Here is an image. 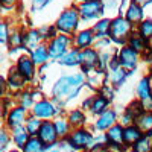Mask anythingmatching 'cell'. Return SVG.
<instances>
[{"instance_id":"obj_1","label":"cell","mask_w":152,"mask_h":152,"mask_svg":"<svg viewBox=\"0 0 152 152\" xmlns=\"http://www.w3.org/2000/svg\"><path fill=\"white\" fill-rule=\"evenodd\" d=\"M84 82H85V78L81 73L70 75V76H62V78H59L56 81V84L53 85L55 99L59 100V102H62V104H66L67 100L78 96Z\"/></svg>"},{"instance_id":"obj_2","label":"cell","mask_w":152,"mask_h":152,"mask_svg":"<svg viewBox=\"0 0 152 152\" xmlns=\"http://www.w3.org/2000/svg\"><path fill=\"white\" fill-rule=\"evenodd\" d=\"M69 143L72 145L73 149H87V151L90 149L91 151L94 146V137L90 131L79 128L69 135Z\"/></svg>"},{"instance_id":"obj_3","label":"cell","mask_w":152,"mask_h":152,"mask_svg":"<svg viewBox=\"0 0 152 152\" xmlns=\"http://www.w3.org/2000/svg\"><path fill=\"white\" fill-rule=\"evenodd\" d=\"M78 21H79V11H76L75 8H70V9H66L59 15V18L56 21V26L62 32L72 34L78 28Z\"/></svg>"},{"instance_id":"obj_4","label":"cell","mask_w":152,"mask_h":152,"mask_svg":"<svg viewBox=\"0 0 152 152\" xmlns=\"http://www.w3.org/2000/svg\"><path fill=\"white\" fill-rule=\"evenodd\" d=\"M131 32V23L126 20V18H122V17H117L114 18L110 24V34H111V38L117 43H122L128 38Z\"/></svg>"},{"instance_id":"obj_5","label":"cell","mask_w":152,"mask_h":152,"mask_svg":"<svg viewBox=\"0 0 152 152\" xmlns=\"http://www.w3.org/2000/svg\"><path fill=\"white\" fill-rule=\"evenodd\" d=\"M117 61L122 69H125L126 72L128 70H132L135 69L137 62H138V52H135V50L132 47H123L120 49L119 52V56H117Z\"/></svg>"},{"instance_id":"obj_6","label":"cell","mask_w":152,"mask_h":152,"mask_svg":"<svg viewBox=\"0 0 152 152\" xmlns=\"http://www.w3.org/2000/svg\"><path fill=\"white\" fill-rule=\"evenodd\" d=\"M38 138L43 142V145H44L46 148L56 143L58 134H56V129H55L53 122L46 120V122L41 123V128H40V131H38Z\"/></svg>"},{"instance_id":"obj_7","label":"cell","mask_w":152,"mask_h":152,"mask_svg":"<svg viewBox=\"0 0 152 152\" xmlns=\"http://www.w3.org/2000/svg\"><path fill=\"white\" fill-rule=\"evenodd\" d=\"M102 12H104L102 0H88V2H84L79 6V15H82L87 20L96 18L97 15L102 14Z\"/></svg>"},{"instance_id":"obj_8","label":"cell","mask_w":152,"mask_h":152,"mask_svg":"<svg viewBox=\"0 0 152 152\" xmlns=\"http://www.w3.org/2000/svg\"><path fill=\"white\" fill-rule=\"evenodd\" d=\"M69 43H70V40H69V37H66V35H58V37H55L53 40H52V43L49 44V56H52V58H61L62 55L66 53V50H67V47H69Z\"/></svg>"},{"instance_id":"obj_9","label":"cell","mask_w":152,"mask_h":152,"mask_svg":"<svg viewBox=\"0 0 152 152\" xmlns=\"http://www.w3.org/2000/svg\"><path fill=\"white\" fill-rule=\"evenodd\" d=\"M79 64L82 66L84 72H90L99 66V55L93 49H84L79 52Z\"/></svg>"},{"instance_id":"obj_10","label":"cell","mask_w":152,"mask_h":152,"mask_svg":"<svg viewBox=\"0 0 152 152\" xmlns=\"http://www.w3.org/2000/svg\"><path fill=\"white\" fill-rule=\"evenodd\" d=\"M56 113L58 110L49 100H40L34 105V116L38 119H52L53 116H56Z\"/></svg>"},{"instance_id":"obj_11","label":"cell","mask_w":152,"mask_h":152,"mask_svg":"<svg viewBox=\"0 0 152 152\" xmlns=\"http://www.w3.org/2000/svg\"><path fill=\"white\" fill-rule=\"evenodd\" d=\"M117 116H116V111L114 110H107L105 113H102L99 116V119L94 123V128L97 131H108L111 126L116 125Z\"/></svg>"},{"instance_id":"obj_12","label":"cell","mask_w":152,"mask_h":152,"mask_svg":"<svg viewBox=\"0 0 152 152\" xmlns=\"http://www.w3.org/2000/svg\"><path fill=\"white\" fill-rule=\"evenodd\" d=\"M123 126L120 123H116L114 126L108 129V132H105L107 142L108 145H116V146H123Z\"/></svg>"},{"instance_id":"obj_13","label":"cell","mask_w":152,"mask_h":152,"mask_svg":"<svg viewBox=\"0 0 152 152\" xmlns=\"http://www.w3.org/2000/svg\"><path fill=\"white\" fill-rule=\"evenodd\" d=\"M143 132L137 128L135 125H131V126H126L123 129V143L126 146H134V143H137L138 140L142 138Z\"/></svg>"},{"instance_id":"obj_14","label":"cell","mask_w":152,"mask_h":152,"mask_svg":"<svg viewBox=\"0 0 152 152\" xmlns=\"http://www.w3.org/2000/svg\"><path fill=\"white\" fill-rule=\"evenodd\" d=\"M134 125L143 134H151L152 132V111H145L140 117L135 119Z\"/></svg>"},{"instance_id":"obj_15","label":"cell","mask_w":152,"mask_h":152,"mask_svg":"<svg viewBox=\"0 0 152 152\" xmlns=\"http://www.w3.org/2000/svg\"><path fill=\"white\" fill-rule=\"evenodd\" d=\"M34 67H35V64H34V61H32L31 58L21 56V58L18 59L17 70H18L26 79H31L32 76H34Z\"/></svg>"},{"instance_id":"obj_16","label":"cell","mask_w":152,"mask_h":152,"mask_svg":"<svg viewBox=\"0 0 152 152\" xmlns=\"http://www.w3.org/2000/svg\"><path fill=\"white\" fill-rule=\"evenodd\" d=\"M26 120V108L18 107L15 110H12L9 117H8V123L12 128H17V126H21V123Z\"/></svg>"},{"instance_id":"obj_17","label":"cell","mask_w":152,"mask_h":152,"mask_svg":"<svg viewBox=\"0 0 152 152\" xmlns=\"http://www.w3.org/2000/svg\"><path fill=\"white\" fill-rule=\"evenodd\" d=\"M137 96L140 100H148L152 99V90H151V84H149V78H142L137 84Z\"/></svg>"},{"instance_id":"obj_18","label":"cell","mask_w":152,"mask_h":152,"mask_svg":"<svg viewBox=\"0 0 152 152\" xmlns=\"http://www.w3.org/2000/svg\"><path fill=\"white\" fill-rule=\"evenodd\" d=\"M142 18H143V9L140 8V5L131 3L126 9V20L129 23H138L142 21Z\"/></svg>"},{"instance_id":"obj_19","label":"cell","mask_w":152,"mask_h":152,"mask_svg":"<svg viewBox=\"0 0 152 152\" xmlns=\"http://www.w3.org/2000/svg\"><path fill=\"white\" fill-rule=\"evenodd\" d=\"M67 120H69L70 126H75V128L79 129V128H82V126L85 125L87 117H85V114H84L82 110H73V111H70Z\"/></svg>"},{"instance_id":"obj_20","label":"cell","mask_w":152,"mask_h":152,"mask_svg":"<svg viewBox=\"0 0 152 152\" xmlns=\"http://www.w3.org/2000/svg\"><path fill=\"white\" fill-rule=\"evenodd\" d=\"M134 152H152V135L151 134H143L142 138L132 146Z\"/></svg>"},{"instance_id":"obj_21","label":"cell","mask_w":152,"mask_h":152,"mask_svg":"<svg viewBox=\"0 0 152 152\" xmlns=\"http://www.w3.org/2000/svg\"><path fill=\"white\" fill-rule=\"evenodd\" d=\"M111 75H110V81L114 87H120L125 81H126V76H128V72L122 67H117V69H113L110 70Z\"/></svg>"},{"instance_id":"obj_22","label":"cell","mask_w":152,"mask_h":152,"mask_svg":"<svg viewBox=\"0 0 152 152\" xmlns=\"http://www.w3.org/2000/svg\"><path fill=\"white\" fill-rule=\"evenodd\" d=\"M12 137H14L15 145L20 146V148H24V145L29 142V132L26 131V128H23V126H17V128H14V134H12Z\"/></svg>"},{"instance_id":"obj_23","label":"cell","mask_w":152,"mask_h":152,"mask_svg":"<svg viewBox=\"0 0 152 152\" xmlns=\"http://www.w3.org/2000/svg\"><path fill=\"white\" fill-rule=\"evenodd\" d=\"M61 64H64V66H78L79 64V50L78 49H75V50H70V52L64 53L61 56L59 59Z\"/></svg>"},{"instance_id":"obj_24","label":"cell","mask_w":152,"mask_h":152,"mask_svg":"<svg viewBox=\"0 0 152 152\" xmlns=\"http://www.w3.org/2000/svg\"><path fill=\"white\" fill-rule=\"evenodd\" d=\"M107 107H108V100L105 99V97H102V96H94V99H93V104H91V113L93 114H102V113H105L107 111Z\"/></svg>"},{"instance_id":"obj_25","label":"cell","mask_w":152,"mask_h":152,"mask_svg":"<svg viewBox=\"0 0 152 152\" xmlns=\"http://www.w3.org/2000/svg\"><path fill=\"white\" fill-rule=\"evenodd\" d=\"M49 58V50L44 46H38L32 52V61L34 64H44Z\"/></svg>"},{"instance_id":"obj_26","label":"cell","mask_w":152,"mask_h":152,"mask_svg":"<svg viewBox=\"0 0 152 152\" xmlns=\"http://www.w3.org/2000/svg\"><path fill=\"white\" fill-rule=\"evenodd\" d=\"M93 43V32L91 31H82L79 35H76V46L81 49H87Z\"/></svg>"},{"instance_id":"obj_27","label":"cell","mask_w":152,"mask_h":152,"mask_svg":"<svg viewBox=\"0 0 152 152\" xmlns=\"http://www.w3.org/2000/svg\"><path fill=\"white\" fill-rule=\"evenodd\" d=\"M53 125H55V129H56L58 137L64 138V137H67V135H69V131H70V123H69V120H67V119L59 117V119H56V120L53 122Z\"/></svg>"},{"instance_id":"obj_28","label":"cell","mask_w":152,"mask_h":152,"mask_svg":"<svg viewBox=\"0 0 152 152\" xmlns=\"http://www.w3.org/2000/svg\"><path fill=\"white\" fill-rule=\"evenodd\" d=\"M24 152H44L46 146L43 145V142L37 137H31L29 142L24 145Z\"/></svg>"},{"instance_id":"obj_29","label":"cell","mask_w":152,"mask_h":152,"mask_svg":"<svg viewBox=\"0 0 152 152\" xmlns=\"http://www.w3.org/2000/svg\"><path fill=\"white\" fill-rule=\"evenodd\" d=\"M128 116H131L132 119H134V122H135V119H138L142 116V114L145 113V110H143V105H142V102H138V100H135V102H131L129 104V107L126 108V111H125Z\"/></svg>"},{"instance_id":"obj_30","label":"cell","mask_w":152,"mask_h":152,"mask_svg":"<svg viewBox=\"0 0 152 152\" xmlns=\"http://www.w3.org/2000/svg\"><path fill=\"white\" fill-rule=\"evenodd\" d=\"M24 81H26V78L15 69V70H11V73H9V85L12 87V88H18V87H21L23 84H24Z\"/></svg>"},{"instance_id":"obj_31","label":"cell","mask_w":152,"mask_h":152,"mask_svg":"<svg viewBox=\"0 0 152 152\" xmlns=\"http://www.w3.org/2000/svg\"><path fill=\"white\" fill-rule=\"evenodd\" d=\"M41 120H38V117H31V119H28L26 120V131L29 132V135H37L38 134V131H40V128H41Z\"/></svg>"},{"instance_id":"obj_32","label":"cell","mask_w":152,"mask_h":152,"mask_svg":"<svg viewBox=\"0 0 152 152\" xmlns=\"http://www.w3.org/2000/svg\"><path fill=\"white\" fill-rule=\"evenodd\" d=\"M38 40H40V34L34 31V32H29L28 35H24L23 44H24V47H26V49H34V47H37Z\"/></svg>"},{"instance_id":"obj_33","label":"cell","mask_w":152,"mask_h":152,"mask_svg":"<svg viewBox=\"0 0 152 152\" xmlns=\"http://www.w3.org/2000/svg\"><path fill=\"white\" fill-rule=\"evenodd\" d=\"M129 47H132L135 52H143L146 47V41L142 37H131L129 38Z\"/></svg>"},{"instance_id":"obj_34","label":"cell","mask_w":152,"mask_h":152,"mask_svg":"<svg viewBox=\"0 0 152 152\" xmlns=\"http://www.w3.org/2000/svg\"><path fill=\"white\" fill-rule=\"evenodd\" d=\"M140 37L149 40L152 37V20H145L140 23Z\"/></svg>"},{"instance_id":"obj_35","label":"cell","mask_w":152,"mask_h":152,"mask_svg":"<svg viewBox=\"0 0 152 152\" xmlns=\"http://www.w3.org/2000/svg\"><path fill=\"white\" fill-rule=\"evenodd\" d=\"M110 24H111V21L110 20H102V21H99L97 24H96V32L99 34V37H105L107 35V32H110Z\"/></svg>"},{"instance_id":"obj_36","label":"cell","mask_w":152,"mask_h":152,"mask_svg":"<svg viewBox=\"0 0 152 152\" xmlns=\"http://www.w3.org/2000/svg\"><path fill=\"white\" fill-rule=\"evenodd\" d=\"M99 94L102 96V97H105V99L108 100V102H111V100L114 99V90H113V87H110L108 84L102 85V88H100Z\"/></svg>"},{"instance_id":"obj_37","label":"cell","mask_w":152,"mask_h":152,"mask_svg":"<svg viewBox=\"0 0 152 152\" xmlns=\"http://www.w3.org/2000/svg\"><path fill=\"white\" fill-rule=\"evenodd\" d=\"M31 104H32V96L29 93L23 94L21 96V107L23 108H28V107H31Z\"/></svg>"},{"instance_id":"obj_38","label":"cell","mask_w":152,"mask_h":152,"mask_svg":"<svg viewBox=\"0 0 152 152\" xmlns=\"http://www.w3.org/2000/svg\"><path fill=\"white\" fill-rule=\"evenodd\" d=\"M8 40V28L5 23H0V41Z\"/></svg>"},{"instance_id":"obj_39","label":"cell","mask_w":152,"mask_h":152,"mask_svg":"<svg viewBox=\"0 0 152 152\" xmlns=\"http://www.w3.org/2000/svg\"><path fill=\"white\" fill-rule=\"evenodd\" d=\"M49 2H50V0H34V9H41Z\"/></svg>"},{"instance_id":"obj_40","label":"cell","mask_w":152,"mask_h":152,"mask_svg":"<svg viewBox=\"0 0 152 152\" xmlns=\"http://www.w3.org/2000/svg\"><path fill=\"white\" fill-rule=\"evenodd\" d=\"M8 143V135L3 132V131H0V149H3Z\"/></svg>"},{"instance_id":"obj_41","label":"cell","mask_w":152,"mask_h":152,"mask_svg":"<svg viewBox=\"0 0 152 152\" xmlns=\"http://www.w3.org/2000/svg\"><path fill=\"white\" fill-rule=\"evenodd\" d=\"M120 0H102V3L107 5V6H116Z\"/></svg>"},{"instance_id":"obj_42","label":"cell","mask_w":152,"mask_h":152,"mask_svg":"<svg viewBox=\"0 0 152 152\" xmlns=\"http://www.w3.org/2000/svg\"><path fill=\"white\" fill-rule=\"evenodd\" d=\"M5 88H6V82H5V79L2 78V76H0V94H3Z\"/></svg>"},{"instance_id":"obj_43","label":"cell","mask_w":152,"mask_h":152,"mask_svg":"<svg viewBox=\"0 0 152 152\" xmlns=\"http://www.w3.org/2000/svg\"><path fill=\"white\" fill-rule=\"evenodd\" d=\"M149 2H152V0H134V3L137 5H148Z\"/></svg>"},{"instance_id":"obj_44","label":"cell","mask_w":152,"mask_h":152,"mask_svg":"<svg viewBox=\"0 0 152 152\" xmlns=\"http://www.w3.org/2000/svg\"><path fill=\"white\" fill-rule=\"evenodd\" d=\"M148 46H149V49L152 50V37H151L149 40H148Z\"/></svg>"},{"instance_id":"obj_45","label":"cell","mask_w":152,"mask_h":152,"mask_svg":"<svg viewBox=\"0 0 152 152\" xmlns=\"http://www.w3.org/2000/svg\"><path fill=\"white\" fill-rule=\"evenodd\" d=\"M0 2H3V3H12L14 0H0Z\"/></svg>"},{"instance_id":"obj_46","label":"cell","mask_w":152,"mask_h":152,"mask_svg":"<svg viewBox=\"0 0 152 152\" xmlns=\"http://www.w3.org/2000/svg\"><path fill=\"white\" fill-rule=\"evenodd\" d=\"M122 152H134L132 149H125V151H122Z\"/></svg>"},{"instance_id":"obj_47","label":"cell","mask_w":152,"mask_h":152,"mask_svg":"<svg viewBox=\"0 0 152 152\" xmlns=\"http://www.w3.org/2000/svg\"><path fill=\"white\" fill-rule=\"evenodd\" d=\"M9 152H20V151H9Z\"/></svg>"},{"instance_id":"obj_48","label":"cell","mask_w":152,"mask_h":152,"mask_svg":"<svg viewBox=\"0 0 152 152\" xmlns=\"http://www.w3.org/2000/svg\"><path fill=\"white\" fill-rule=\"evenodd\" d=\"M82 2H88V0H82Z\"/></svg>"}]
</instances>
